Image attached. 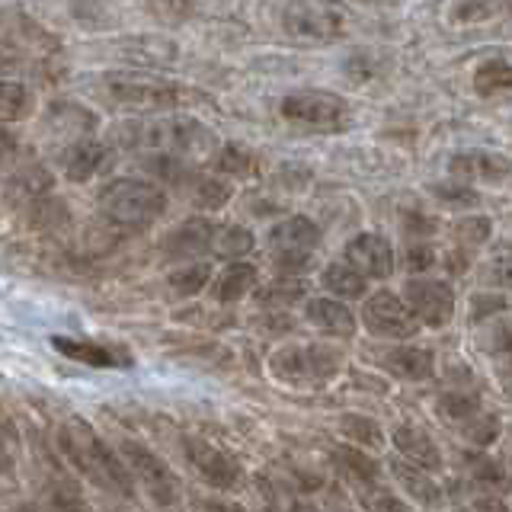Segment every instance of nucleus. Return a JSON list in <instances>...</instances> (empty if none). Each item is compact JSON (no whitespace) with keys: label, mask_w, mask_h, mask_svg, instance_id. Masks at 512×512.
Segmentation results:
<instances>
[{"label":"nucleus","mask_w":512,"mask_h":512,"mask_svg":"<svg viewBox=\"0 0 512 512\" xmlns=\"http://www.w3.org/2000/svg\"><path fill=\"white\" fill-rule=\"evenodd\" d=\"M250 250H253V234L247 228H240V224H224V228L215 231V240H212V253L215 256L237 260V256H244Z\"/></svg>","instance_id":"nucleus-29"},{"label":"nucleus","mask_w":512,"mask_h":512,"mask_svg":"<svg viewBox=\"0 0 512 512\" xmlns=\"http://www.w3.org/2000/svg\"><path fill=\"white\" fill-rule=\"evenodd\" d=\"M256 279H260L256 266H250V263H231L228 269H221L218 279L212 282V298L218 304H231V301L247 298L256 288Z\"/></svg>","instance_id":"nucleus-20"},{"label":"nucleus","mask_w":512,"mask_h":512,"mask_svg":"<svg viewBox=\"0 0 512 512\" xmlns=\"http://www.w3.org/2000/svg\"><path fill=\"white\" fill-rule=\"evenodd\" d=\"M468 468H471L474 484H484L490 490H506L509 487V477H506L500 461H493V458L477 452V455H468Z\"/></svg>","instance_id":"nucleus-32"},{"label":"nucleus","mask_w":512,"mask_h":512,"mask_svg":"<svg viewBox=\"0 0 512 512\" xmlns=\"http://www.w3.org/2000/svg\"><path fill=\"white\" fill-rule=\"evenodd\" d=\"M96 202H100V212L106 221L119 224V228H128V231L148 228V224H154L167 212V192L157 183L132 180V176L106 183Z\"/></svg>","instance_id":"nucleus-2"},{"label":"nucleus","mask_w":512,"mask_h":512,"mask_svg":"<svg viewBox=\"0 0 512 512\" xmlns=\"http://www.w3.org/2000/svg\"><path fill=\"white\" fill-rule=\"evenodd\" d=\"M58 439L77 474H84L90 484L119 496H135V477L128 471V464L116 448H109V442L93 429L90 420H80V416L64 420Z\"/></svg>","instance_id":"nucleus-1"},{"label":"nucleus","mask_w":512,"mask_h":512,"mask_svg":"<svg viewBox=\"0 0 512 512\" xmlns=\"http://www.w3.org/2000/svg\"><path fill=\"white\" fill-rule=\"evenodd\" d=\"M32 106H36V96L20 80H7L0 77V125H13L32 116Z\"/></svg>","instance_id":"nucleus-22"},{"label":"nucleus","mask_w":512,"mask_h":512,"mask_svg":"<svg viewBox=\"0 0 512 512\" xmlns=\"http://www.w3.org/2000/svg\"><path fill=\"white\" fill-rule=\"evenodd\" d=\"M333 461H336V468L343 471V477L352 480V484H365V480H378L381 477L378 461L368 458L365 452H356V448H349V445H336L333 448Z\"/></svg>","instance_id":"nucleus-24"},{"label":"nucleus","mask_w":512,"mask_h":512,"mask_svg":"<svg viewBox=\"0 0 512 512\" xmlns=\"http://www.w3.org/2000/svg\"><path fill=\"white\" fill-rule=\"evenodd\" d=\"M269 372L285 384L317 388V384H327L340 372V356L324 346H285L279 352H272Z\"/></svg>","instance_id":"nucleus-6"},{"label":"nucleus","mask_w":512,"mask_h":512,"mask_svg":"<svg viewBox=\"0 0 512 512\" xmlns=\"http://www.w3.org/2000/svg\"><path fill=\"white\" fill-rule=\"evenodd\" d=\"M122 461L128 464V471L138 480V484L148 490V496L157 506H176L180 503V480L170 471V464L151 452L144 442L125 439L122 442Z\"/></svg>","instance_id":"nucleus-7"},{"label":"nucleus","mask_w":512,"mask_h":512,"mask_svg":"<svg viewBox=\"0 0 512 512\" xmlns=\"http://www.w3.org/2000/svg\"><path fill=\"white\" fill-rule=\"evenodd\" d=\"M183 455L189 461V468L196 471L208 487L234 490V487L244 484V468H240V461L224 452V448L212 445L208 439L186 436L183 439Z\"/></svg>","instance_id":"nucleus-9"},{"label":"nucleus","mask_w":512,"mask_h":512,"mask_svg":"<svg viewBox=\"0 0 512 512\" xmlns=\"http://www.w3.org/2000/svg\"><path fill=\"white\" fill-rule=\"evenodd\" d=\"M16 512H39V509H36V506H32V503H23V506H20V509H16Z\"/></svg>","instance_id":"nucleus-51"},{"label":"nucleus","mask_w":512,"mask_h":512,"mask_svg":"<svg viewBox=\"0 0 512 512\" xmlns=\"http://www.w3.org/2000/svg\"><path fill=\"white\" fill-rule=\"evenodd\" d=\"M186 186H189L192 202H196L199 208H205V212H215V208H221L231 199V186L221 183V180H212V176H192Z\"/></svg>","instance_id":"nucleus-30"},{"label":"nucleus","mask_w":512,"mask_h":512,"mask_svg":"<svg viewBox=\"0 0 512 512\" xmlns=\"http://www.w3.org/2000/svg\"><path fill=\"white\" fill-rule=\"evenodd\" d=\"M202 512H247V509L237 503H224V500H205Z\"/></svg>","instance_id":"nucleus-45"},{"label":"nucleus","mask_w":512,"mask_h":512,"mask_svg":"<svg viewBox=\"0 0 512 512\" xmlns=\"http://www.w3.org/2000/svg\"><path fill=\"white\" fill-rule=\"evenodd\" d=\"M52 346L80 365H90V368H132L135 359L132 352L122 349V346H112V343H96V340H74V336H55Z\"/></svg>","instance_id":"nucleus-12"},{"label":"nucleus","mask_w":512,"mask_h":512,"mask_svg":"<svg viewBox=\"0 0 512 512\" xmlns=\"http://www.w3.org/2000/svg\"><path fill=\"white\" fill-rule=\"evenodd\" d=\"M394 445H397V452L404 455V461L416 464V468H423V471H436L442 464L439 445L432 442L423 429H416L413 423H404L394 429Z\"/></svg>","instance_id":"nucleus-17"},{"label":"nucleus","mask_w":512,"mask_h":512,"mask_svg":"<svg viewBox=\"0 0 512 512\" xmlns=\"http://www.w3.org/2000/svg\"><path fill=\"white\" fill-rule=\"evenodd\" d=\"M458 240L464 247H477L490 237V218H464L455 228Z\"/></svg>","instance_id":"nucleus-39"},{"label":"nucleus","mask_w":512,"mask_h":512,"mask_svg":"<svg viewBox=\"0 0 512 512\" xmlns=\"http://www.w3.org/2000/svg\"><path fill=\"white\" fill-rule=\"evenodd\" d=\"M346 263L356 266L365 279H388L394 272V250L381 234H359L346 244Z\"/></svg>","instance_id":"nucleus-13"},{"label":"nucleus","mask_w":512,"mask_h":512,"mask_svg":"<svg viewBox=\"0 0 512 512\" xmlns=\"http://www.w3.org/2000/svg\"><path fill=\"white\" fill-rule=\"evenodd\" d=\"M439 413L445 416L448 423H464L471 420L474 413H480V400L474 394H464V391H452V394H442L439 397Z\"/></svg>","instance_id":"nucleus-33"},{"label":"nucleus","mask_w":512,"mask_h":512,"mask_svg":"<svg viewBox=\"0 0 512 512\" xmlns=\"http://www.w3.org/2000/svg\"><path fill=\"white\" fill-rule=\"evenodd\" d=\"M448 173L461 180H487L496 183L512 173V160L496 151H461L448 160Z\"/></svg>","instance_id":"nucleus-16"},{"label":"nucleus","mask_w":512,"mask_h":512,"mask_svg":"<svg viewBox=\"0 0 512 512\" xmlns=\"http://www.w3.org/2000/svg\"><path fill=\"white\" fill-rule=\"evenodd\" d=\"M304 295V282L298 279H279L266 288H260V301L272 304V308H282V304H295Z\"/></svg>","instance_id":"nucleus-36"},{"label":"nucleus","mask_w":512,"mask_h":512,"mask_svg":"<svg viewBox=\"0 0 512 512\" xmlns=\"http://www.w3.org/2000/svg\"><path fill=\"white\" fill-rule=\"evenodd\" d=\"M503 308H506V301H503V298L480 295V298H474V304H471V317H474V320H484L487 314H493V311H503Z\"/></svg>","instance_id":"nucleus-44"},{"label":"nucleus","mask_w":512,"mask_h":512,"mask_svg":"<svg viewBox=\"0 0 512 512\" xmlns=\"http://www.w3.org/2000/svg\"><path fill=\"white\" fill-rule=\"evenodd\" d=\"M282 26L301 42H336L346 36L349 13L340 0H292L282 13Z\"/></svg>","instance_id":"nucleus-5"},{"label":"nucleus","mask_w":512,"mask_h":512,"mask_svg":"<svg viewBox=\"0 0 512 512\" xmlns=\"http://www.w3.org/2000/svg\"><path fill=\"white\" fill-rule=\"evenodd\" d=\"M394 474H397L400 484H404L420 503H426V506H439L442 503L439 484L432 477H426L423 468H416V464H410V461H394Z\"/></svg>","instance_id":"nucleus-25"},{"label":"nucleus","mask_w":512,"mask_h":512,"mask_svg":"<svg viewBox=\"0 0 512 512\" xmlns=\"http://www.w3.org/2000/svg\"><path fill=\"white\" fill-rule=\"evenodd\" d=\"M461 512H509V506L493 493H480V490H468L458 496Z\"/></svg>","instance_id":"nucleus-38"},{"label":"nucleus","mask_w":512,"mask_h":512,"mask_svg":"<svg viewBox=\"0 0 512 512\" xmlns=\"http://www.w3.org/2000/svg\"><path fill=\"white\" fill-rule=\"evenodd\" d=\"M407 298L413 314L420 317V324L426 327H445L452 320L455 311V295L445 282L436 279H413L407 285Z\"/></svg>","instance_id":"nucleus-11"},{"label":"nucleus","mask_w":512,"mask_h":512,"mask_svg":"<svg viewBox=\"0 0 512 512\" xmlns=\"http://www.w3.org/2000/svg\"><path fill=\"white\" fill-rule=\"evenodd\" d=\"M490 282L500 288H512V256H500L490 266Z\"/></svg>","instance_id":"nucleus-43"},{"label":"nucleus","mask_w":512,"mask_h":512,"mask_svg":"<svg viewBox=\"0 0 512 512\" xmlns=\"http://www.w3.org/2000/svg\"><path fill=\"white\" fill-rule=\"evenodd\" d=\"M218 170L231 173V176H253L256 157L244 148H237V144H228V148H221V154H218Z\"/></svg>","instance_id":"nucleus-35"},{"label":"nucleus","mask_w":512,"mask_h":512,"mask_svg":"<svg viewBox=\"0 0 512 512\" xmlns=\"http://www.w3.org/2000/svg\"><path fill=\"white\" fill-rule=\"evenodd\" d=\"M343 429H346V436L359 439L362 445H372V448H378V445L384 442V436H381L378 423H375V420H368V416H359V413H349V416H343Z\"/></svg>","instance_id":"nucleus-37"},{"label":"nucleus","mask_w":512,"mask_h":512,"mask_svg":"<svg viewBox=\"0 0 512 512\" xmlns=\"http://www.w3.org/2000/svg\"><path fill=\"white\" fill-rule=\"evenodd\" d=\"M48 186H52V176H48L42 167H29L23 173H16L13 176V183H10V196L13 199H26L36 205L39 196H45Z\"/></svg>","instance_id":"nucleus-31"},{"label":"nucleus","mask_w":512,"mask_h":512,"mask_svg":"<svg viewBox=\"0 0 512 512\" xmlns=\"http://www.w3.org/2000/svg\"><path fill=\"white\" fill-rule=\"evenodd\" d=\"M324 288L336 298H362L365 295V276L349 263H330L324 269Z\"/></svg>","instance_id":"nucleus-26"},{"label":"nucleus","mask_w":512,"mask_h":512,"mask_svg":"<svg viewBox=\"0 0 512 512\" xmlns=\"http://www.w3.org/2000/svg\"><path fill=\"white\" fill-rule=\"evenodd\" d=\"M218 224L205 221V218H189L180 228H173L164 240V253L173 260H189V256L199 253H212V240H215Z\"/></svg>","instance_id":"nucleus-15"},{"label":"nucleus","mask_w":512,"mask_h":512,"mask_svg":"<svg viewBox=\"0 0 512 512\" xmlns=\"http://www.w3.org/2000/svg\"><path fill=\"white\" fill-rule=\"evenodd\" d=\"M13 471V455L7 452V442L0 436V474H10Z\"/></svg>","instance_id":"nucleus-47"},{"label":"nucleus","mask_w":512,"mask_h":512,"mask_svg":"<svg viewBox=\"0 0 512 512\" xmlns=\"http://www.w3.org/2000/svg\"><path fill=\"white\" fill-rule=\"evenodd\" d=\"M432 192L448 205H477V192L458 183H439V186H432Z\"/></svg>","instance_id":"nucleus-40"},{"label":"nucleus","mask_w":512,"mask_h":512,"mask_svg":"<svg viewBox=\"0 0 512 512\" xmlns=\"http://www.w3.org/2000/svg\"><path fill=\"white\" fill-rule=\"evenodd\" d=\"M365 327L378 333V336H388V340H407L416 330H420V317L413 314V308H407L404 301L391 292H378L365 301V311H362Z\"/></svg>","instance_id":"nucleus-10"},{"label":"nucleus","mask_w":512,"mask_h":512,"mask_svg":"<svg viewBox=\"0 0 512 512\" xmlns=\"http://www.w3.org/2000/svg\"><path fill=\"white\" fill-rule=\"evenodd\" d=\"M503 391L512 397V372H509V378H503Z\"/></svg>","instance_id":"nucleus-50"},{"label":"nucleus","mask_w":512,"mask_h":512,"mask_svg":"<svg viewBox=\"0 0 512 512\" xmlns=\"http://www.w3.org/2000/svg\"><path fill=\"white\" fill-rule=\"evenodd\" d=\"M356 490V500L362 503L365 512H410V506L400 500L397 493L388 487H381L378 480H365V484H352Z\"/></svg>","instance_id":"nucleus-27"},{"label":"nucleus","mask_w":512,"mask_h":512,"mask_svg":"<svg viewBox=\"0 0 512 512\" xmlns=\"http://www.w3.org/2000/svg\"><path fill=\"white\" fill-rule=\"evenodd\" d=\"M304 314H308V320H311L314 327H320L330 336H349L352 330H356V317H352V311L346 308L343 301L311 298L308 308H304Z\"/></svg>","instance_id":"nucleus-19"},{"label":"nucleus","mask_w":512,"mask_h":512,"mask_svg":"<svg viewBox=\"0 0 512 512\" xmlns=\"http://www.w3.org/2000/svg\"><path fill=\"white\" fill-rule=\"evenodd\" d=\"M13 64H16V58L7 52V48H0V71H7V68H13Z\"/></svg>","instance_id":"nucleus-49"},{"label":"nucleus","mask_w":512,"mask_h":512,"mask_svg":"<svg viewBox=\"0 0 512 512\" xmlns=\"http://www.w3.org/2000/svg\"><path fill=\"white\" fill-rule=\"evenodd\" d=\"M112 164V154L103 141L96 138H77L74 144L61 151V173L71 183H87L96 173H103Z\"/></svg>","instance_id":"nucleus-14"},{"label":"nucleus","mask_w":512,"mask_h":512,"mask_svg":"<svg viewBox=\"0 0 512 512\" xmlns=\"http://www.w3.org/2000/svg\"><path fill=\"white\" fill-rule=\"evenodd\" d=\"M384 362H388V368L394 375L407 378V381H423L432 375V368H436V356H432L429 349H420V346H400Z\"/></svg>","instance_id":"nucleus-23"},{"label":"nucleus","mask_w":512,"mask_h":512,"mask_svg":"<svg viewBox=\"0 0 512 512\" xmlns=\"http://www.w3.org/2000/svg\"><path fill=\"white\" fill-rule=\"evenodd\" d=\"M103 93L109 103H116L128 112H170V109H180L189 100V90L173 84V80H160L151 74H132V71L106 74Z\"/></svg>","instance_id":"nucleus-3"},{"label":"nucleus","mask_w":512,"mask_h":512,"mask_svg":"<svg viewBox=\"0 0 512 512\" xmlns=\"http://www.w3.org/2000/svg\"><path fill=\"white\" fill-rule=\"evenodd\" d=\"M208 282H212V266H208V263H189V266L176 269V272H170V276H167V285H170V292L176 298L199 295Z\"/></svg>","instance_id":"nucleus-28"},{"label":"nucleus","mask_w":512,"mask_h":512,"mask_svg":"<svg viewBox=\"0 0 512 512\" xmlns=\"http://www.w3.org/2000/svg\"><path fill=\"white\" fill-rule=\"evenodd\" d=\"M493 343H496V349H503V352H512V324H503L500 330H496Z\"/></svg>","instance_id":"nucleus-46"},{"label":"nucleus","mask_w":512,"mask_h":512,"mask_svg":"<svg viewBox=\"0 0 512 512\" xmlns=\"http://www.w3.org/2000/svg\"><path fill=\"white\" fill-rule=\"evenodd\" d=\"M13 148H16V138L10 132H0V160H4L7 154H13Z\"/></svg>","instance_id":"nucleus-48"},{"label":"nucleus","mask_w":512,"mask_h":512,"mask_svg":"<svg viewBox=\"0 0 512 512\" xmlns=\"http://www.w3.org/2000/svg\"><path fill=\"white\" fill-rule=\"evenodd\" d=\"M269 250L276 256V266L285 272V276H292L298 269H308L311 263V250L317 247L320 240V231L311 218H285L279 224H272L269 228Z\"/></svg>","instance_id":"nucleus-8"},{"label":"nucleus","mask_w":512,"mask_h":512,"mask_svg":"<svg viewBox=\"0 0 512 512\" xmlns=\"http://www.w3.org/2000/svg\"><path fill=\"white\" fill-rule=\"evenodd\" d=\"M282 119L288 125L301 128V132H314V135H330V132H343L349 125V103L343 96H336L330 90H298L288 93L282 106Z\"/></svg>","instance_id":"nucleus-4"},{"label":"nucleus","mask_w":512,"mask_h":512,"mask_svg":"<svg viewBox=\"0 0 512 512\" xmlns=\"http://www.w3.org/2000/svg\"><path fill=\"white\" fill-rule=\"evenodd\" d=\"M458 429L464 432V439L474 442L477 448L490 445V442L496 439V432H500V426H496V416H493V413H484V410L474 413L471 420H464Z\"/></svg>","instance_id":"nucleus-34"},{"label":"nucleus","mask_w":512,"mask_h":512,"mask_svg":"<svg viewBox=\"0 0 512 512\" xmlns=\"http://www.w3.org/2000/svg\"><path fill=\"white\" fill-rule=\"evenodd\" d=\"M506 16H512V0H455L448 7V23L461 29L500 23Z\"/></svg>","instance_id":"nucleus-18"},{"label":"nucleus","mask_w":512,"mask_h":512,"mask_svg":"<svg viewBox=\"0 0 512 512\" xmlns=\"http://www.w3.org/2000/svg\"><path fill=\"white\" fill-rule=\"evenodd\" d=\"M52 500H55V506L61 509V512H93L80 496L74 493V490H52Z\"/></svg>","instance_id":"nucleus-42"},{"label":"nucleus","mask_w":512,"mask_h":512,"mask_svg":"<svg viewBox=\"0 0 512 512\" xmlns=\"http://www.w3.org/2000/svg\"><path fill=\"white\" fill-rule=\"evenodd\" d=\"M474 90L477 96H500L512 93V58L509 55H493L480 61L474 68Z\"/></svg>","instance_id":"nucleus-21"},{"label":"nucleus","mask_w":512,"mask_h":512,"mask_svg":"<svg viewBox=\"0 0 512 512\" xmlns=\"http://www.w3.org/2000/svg\"><path fill=\"white\" fill-rule=\"evenodd\" d=\"M432 263H436V253H432V247H426V244H413V247L407 250V269H410V272H426Z\"/></svg>","instance_id":"nucleus-41"}]
</instances>
